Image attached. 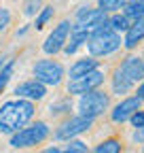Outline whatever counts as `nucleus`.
Returning <instances> with one entry per match:
<instances>
[{
    "label": "nucleus",
    "mask_w": 144,
    "mask_h": 153,
    "mask_svg": "<svg viewBox=\"0 0 144 153\" xmlns=\"http://www.w3.org/2000/svg\"><path fill=\"white\" fill-rule=\"evenodd\" d=\"M93 153H121V140L119 138H106L93 149Z\"/></svg>",
    "instance_id": "obj_18"
},
{
    "label": "nucleus",
    "mask_w": 144,
    "mask_h": 153,
    "mask_svg": "<svg viewBox=\"0 0 144 153\" xmlns=\"http://www.w3.org/2000/svg\"><path fill=\"white\" fill-rule=\"evenodd\" d=\"M98 68V60L93 57H85V60H79L70 66V81L72 79H79V76H85L87 72H91Z\"/></svg>",
    "instance_id": "obj_15"
},
{
    "label": "nucleus",
    "mask_w": 144,
    "mask_h": 153,
    "mask_svg": "<svg viewBox=\"0 0 144 153\" xmlns=\"http://www.w3.org/2000/svg\"><path fill=\"white\" fill-rule=\"evenodd\" d=\"M121 74H125L127 79L136 85L138 81H144V64L140 60V55H129L121 62V66L117 68Z\"/></svg>",
    "instance_id": "obj_12"
},
{
    "label": "nucleus",
    "mask_w": 144,
    "mask_h": 153,
    "mask_svg": "<svg viewBox=\"0 0 144 153\" xmlns=\"http://www.w3.org/2000/svg\"><path fill=\"white\" fill-rule=\"evenodd\" d=\"M40 153H60V147L53 145V147H47V149H45V151H40Z\"/></svg>",
    "instance_id": "obj_28"
},
{
    "label": "nucleus",
    "mask_w": 144,
    "mask_h": 153,
    "mask_svg": "<svg viewBox=\"0 0 144 153\" xmlns=\"http://www.w3.org/2000/svg\"><path fill=\"white\" fill-rule=\"evenodd\" d=\"M70 28H72V24L68 22V19L60 22L55 28H53V32L45 38V43H43V51H45L47 55H55L57 51H62V49H64V45L68 43Z\"/></svg>",
    "instance_id": "obj_9"
},
{
    "label": "nucleus",
    "mask_w": 144,
    "mask_h": 153,
    "mask_svg": "<svg viewBox=\"0 0 144 153\" xmlns=\"http://www.w3.org/2000/svg\"><path fill=\"white\" fill-rule=\"evenodd\" d=\"M140 104H142V100L138 98V96H132V98H123V100L110 111V119L117 121V123L129 121L132 115H134L136 111H140Z\"/></svg>",
    "instance_id": "obj_10"
},
{
    "label": "nucleus",
    "mask_w": 144,
    "mask_h": 153,
    "mask_svg": "<svg viewBox=\"0 0 144 153\" xmlns=\"http://www.w3.org/2000/svg\"><path fill=\"white\" fill-rule=\"evenodd\" d=\"M9 24H11V11L4 9V7H0V32H2Z\"/></svg>",
    "instance_id": "obj_25"
},
{
    "label": "nucleus",
    "mask_w": 144,
    "mask_h": 153,
    "mask_svg": "<svg viewBox=\"0 0 144 153\" xmlns=\"http://www.w3.org/2000/svg\"><path fill=\"white\" fill-rule=\"evenodd\" d=\"M13 72H15V60L11 57V60H7V64H4L2 68H0V94H2V89L9 85V81H11Z\"/></svg>",
    "instance_id": "obj_20"
},
{
    "label": "nucleus",
    "mask_w": 144,
    "mask_h": 153,
    "mask_svg": "<svg viewBox=\"0 0 144 153\" xmlns=\"http://www.w3.org/2000/svg\"><path fill=\"white\" fill-rule=\"evenodd\" d=\"M34 102L17 98V100H9L0 106V134H13L19 132L21 128H26L32 117H34Z\"/></svg>",
    "instance_id": "obj_1"
},
{
    "label": "nucleus",
    "mask_w": 144,
    "mask_h": 153,
    "mask_svg": "<svg viewBox=\"0 0 144 153\" xmlns=\"http://www.w3.org/2000/svg\"><path fill=\"white\" fill-rule=\"evenodd\" d=\"M51 17H53V7H43V9H40V13L36 15V19H34V28H36V30L45 28V24L49 22Z\"/></svg>",
    "instance_id": "obj_23"
},
{
    "label": "nucleus",
    "mask_w": 144,
    "mask_h": 153,
    "mask_svg": "<svg viewBox=\"0 0 144 153\" xmlns=\"http://www.w3.org/2000/svg\"><path fill=\"white\" fill-rule=\"evenodd\" d=\"M49 126L45 121H36L32 126H26L21 128L19 132H15L13 136H11V147L13 149H30V147H36V145H40L43 140L49 138Z\"/></svg>",
    "instance_id": "obj_3"
},
{
    "label": "nucleus",
    "mask_w": 144,
    "mask_h": 153,
    "mask_svg": "<svg viewBox=\"0 0 144 153\" xmlns=\"http://www.w3.org/2000/svg\"><path fill=\"white\" fill-rule=\"evenodd\" d=\"M136 96H138L140 100H144V81L140 83V87H138V94H136Z\"/></svg>",
    "instance_id": "obj_29"
},
{
    "label": "nucleus",
    "mask_w": 144,
    "mask_h": 153,
    "mask_svg": "<svg viewBox=\"0 0 144 153\" xmlns=\"http://www.w3.org/2000/svg\"><path fill=\"white\" fill-rule=\"evenodd\" d=\"M108 24V15L102 13L100 9H89V7H81L76 11V28H83L87 32H96L98 28Z\"/></svg>",
    "instance_id": "obj_8"
},
{
    "label": "nucleus",
    "mask_w": 144,
    "mask_h": 153,
    "mask_svg": "<svg viewBox=\"0 0 144 153\" xmlns=\"http://www.w3.org/2000/svg\"><path fill=\"white\" fill-rule=\"evenodd\" d=\"M132 89H134V83L125 74H121L119 70H115V74H112V91L119 94V96H123V94H129Z\"/></svg>",
    "instance_id": "obj_17"
},
{
    "label": "nucleus",
    "mask_w": 144,
    "mask_h": 153,
    "mask_svg": "<svg viewBox=\"0 0 144 153\" xmlns=\"http://www.w3.org/2000/svg\"><path fill=\"white\" fill-rule=\"evenodd\" d=\"M129 24H132V22H129L123 13H115L112 17H108V26H110L117 34H119V32H125V30L129 28Z\"/></svg>",
    "instance_id": "obj_19"
},
{
    "label": "nucleus",
    "mask_w": 144,
    "mask_h": 153,
    "mask_svg": "<svg viewBox=\"0 0 144 153\" xmlns=\"http://www.w3.org/2000/svg\"><path fill=\"white\" fill-rule=\"evenodd\" d=\"M140 60H142V64H144V55H140Z\"/></svg>",
    "instance_id": "obj_31"
},
{
    "label": "nucleus",
    "mask_w": 144,
    "mask_h": 153,
    "mask_svg": "<svg viewBox=\"0 0 144 153\" xmlns=\"http://www.w3.org/2000/svg\"><path fill=\"white\" fill-rule=\"evenodd\" d=\"M43 9V0H24V15H38Z\"/></svg>",
    "instance_id": "obj_24"
},
{
    "label": "nucleus",
    "mask_w": 144,
    "mask_h": 153,
    "mask_svg": "<svg viewBox=\"0 0 144 153\" xmlns=\"http://www.w3.org/2000/svg\"><path fill=\"white\" fill-rule=\"evenodd\" d=\"M142 41H144V17H140V19L129 24V28L125 30L123 45H125V49H136Z\"/></svg>",
    "instance_id": "obj_13"
},
{
    "label": "nucleus",
    "mask_w": 144,
    "mask_h": 153,
    "mask_svg": "<svg viewBox=\"0 0 144 153\" xmlns=\"http://www.w3.org/2000/svg\"><path fill=\"white\" fill-rule=\"evenodd\" d=\"M15 96L17 98H24V100H30V102H36V100H43L47 96V87L43 83H38L36 79L24 81L15 87Z\"/></svg>",
    "instance_id": "obj_11"
},
{
    "label": "nucleus",
    "mask_w": 144,
    "mask_h": 153,
    "mask_svg": "<svg viewBox=\"0 0 144 153\" xmlns=\"http://www.w3.org/2000/svg\"><path fill=\"white\" fill-rule=\"evenodd\" d=\"M91 57H102V55H110L121 47V34H117L110 26H102L96 32L89 34V41L85 43Z\"/></svg>",
    "instance_id": "obj_2"
},
{
    "label": "nucleus",
    "mask_w": 144,
    "mask_h": 153,
    "mask_svg": "<svg viewBox=\"0 0 144 153\" xmlns=\"http://www.w3.org/2000/svg\"><path fill=\"white\" fill-rule=\"evenodd\" d=\"M4 64H7V60H0V68H2Z\"/></svg>",
    "instance_id": "obj_30"
},
{
    "label": "nucleus",
    "mask_w": 144,
    "mask_h": 153,
    "mask_svg": "<svg viewBox=\"0 0 144 153\" xmlns=\"http://www.w3.org/2000/svg\"><path fill=\"white\" fill-rule=\"evenodd\" d=\"M104 83V72L100 68L87 72L85 76H79V79H72L68 83V94L72 96H83V94H89V91H96L100 85Z\"/></svg>",
    "instance_id": "obj_6"
},
{
    "label": "nucleus",
    "mask_w": 144,
    "mask_h": 153,
    "mask_svg": "<svg viewBox=\"0 0 144 153\" xmlns=\"http://www.w3.org/2000/svg\"><path fill=\"white\" fill-rule=\"evenodd\" d=\"M108 106H110L108 94L96 89V91H89V94L81 96V100H79V115H81V117H87V119H96L98 115L108 111Z\"/></svg>",
    "instance_id": "obj_4"
},
{
    "label": "nucleus",
    "mask_w": 144,
    "mask_h": 153,
    "mask_svg": "<svg viewBox=\"0 0 144 153\" xmlns=\"http://www.w3.org/2000/svg\"><path fill=\"white\" fill-rule=\"evenodd\" d=\"M144 140V128H136L134 132V143H142Z\"/></svg>",
    "instance_id": "obj_27"
},
{
    "label": "nucleus",
    "mask_w": 144,
    "mask_h": 153,
    "mask_svg": "<svg viewBox=\"0 0 144 153\" xmlns=\"http://www.w3.org/2000/svg\"><path fill=\"white\" fill-rule=\"evenodd\" d=\"M34 79L43 83L45 87L47 85H60L62 79H64V66L55 60H40V62H36L34 68Z\"/></svg>",
    "instance_id": "obj_5"
},
{
    "label": "nucleus",
    "mask_w": 144,
    "mask_h": 153,
    "mask_svg": "<svg viewBox=\"0 0 144 153\" xmlns=\"http://www.w3.org/2000/svg\"><path fill=\"white\" fill-rule=\"evenodd\" d=\"M125 7V0H98V9L102 13H117Z\"/></svg>",
    "instance_id": "obj_21"
},
{
    "label": "nucleus",
    "mask_w": 144,
    "mask_h": 153,
    "mask_svg": "<svg viewBox=\"0 0 144 153\" xmlns=\"http://www.w3.org/2000/svg\"><path fill=\"white\" fill-rule=\"evenodd\" d=\"M60 153H89V149H87V143L72 138V140H68L66 147L60 149Z\"/></svg>",
    "instance_id": "obj_22"
},
{
    "label": "nucleus",
    "mask_w": 144,
    "mask_h": 153,
    "mask_svg": "<svg viewBox=\"0 0 144 153\" xmlns=\"http://www.w3.org/2000/svg\"><path fill=\"white\" fill-rule=\"evenodd\" d=\"M123 15L127 17L129 22H136V19L144 17V0H125Z\"/></svg>",
    "instance_id": "obj_16"
},
{
    "label": "nucleus",
    "mask_w": 144,
    "mask_h": 153,
    "mask_svg": "<svg viewBox=\"0 0 144 153\" xmlns=\"http://www.w3.org/2000/svg\"><path fill=\"white\" fill-rule=\"evenodd\" d=\"M129 121H132V126L134 128H144V111L140 108V111H136L132 117H129Z\"/></svg>",
    "instance_id": "obj_26"
},
{
    "label": "nucleus",
    "mask_w": 144,
    "mask_h": 153,
    "mask_svg": "<svg viewBox=\"0 0 144 153\" xmlns=\"http://www.w3.org/2000/svg\"><path fill=\"white\" fill-rule=\"evenodd\" d=\"M89 34H91V32H87V30H83V28H76V26H72V28H70V34H68V36H70V43H66L62 51H64L66 55H72V53H76V49L89 41Z\"/></svg>",
    "instance_id": "obj_14"
},
{
    "label": "nucleus",
    "mask_w": 144,
    "mask_h": 153,
    "mask_svg": "<svg viewBox=\"0 0 144 153\" xmlns=\"http://www.w3.org/2000/svg\"><path fill=\"white\" fill-rule=\"evenodd\" d=\"M93 119H87V117H81V115H76V117H70L66 119L57 130H55V140H72L74 136H79V134L87 132L89 128H91Z\"/></svg>",
    "instance_id": "obj_7"
}]
</instances>
